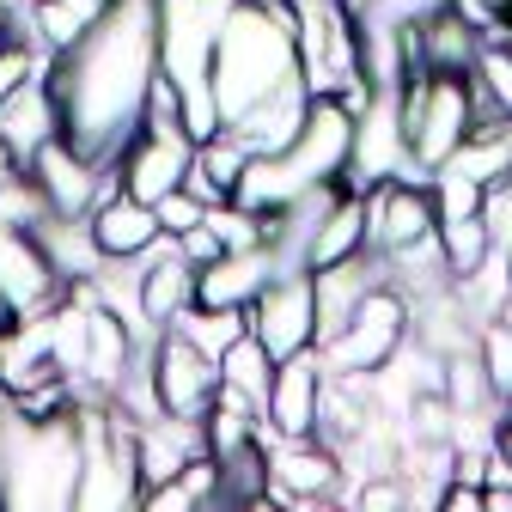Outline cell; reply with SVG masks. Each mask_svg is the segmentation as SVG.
Here are the masks:
<instances>
[{"instance_id": "obj_4", "label": "cell", "mask_w": 512, "mask_h": 512, "mask_svg": "<svg viewBox=\"0 0 512 512\" xmlns=\"http://www.w3.org/2000/svg\"><path fill=\"white\" fill-rule=\"evenodd\" d=\"M397 116H403V141L421 177H433L470 135H476V86L470 74H415L397 92Z\"/></svg>"}, {"instance_id": "obj_14", "label": "cell", "mask_w": 512, "mask_h": 512, "mask_svg": "<svg viewBox=\"0 0 512 512\" xmlns=\"http://www.w3.org/2000/svg\"><path fill=\"white\" fill-rule=\"evenodd\" d=\"M189 305H196V263L177 250V238H159L141 256V324L159 336V330L177 324Z\"/></svg>"}, {"instance_id": "obj_7", "label": "cell", "mask_w": 512, "mask_h": 512, "mask_svg": "<svg viewBox=\"0 0 512 512\" xmlns=\"http://www.w3.org/2000/svg\"><path fill=\"white\" fill-rule=\"evenodd\" d=\"M324 391H330V366L317 348L275 360L269 378V403H263V439H317L324 421Z\"/></svg>"}, {"instance_id": "obj_19", "label": "cell", "mask_w": 512, "mask_h": 512, "mask_svg": "<svg viewBox=\"0 0 512 512\" xmlns=\"http://www.w3.org/2000/svg\"><path fill=\"white\" fill-rule=\"evenodd\" d=\"M305 110H311V86H305V80H287L281 92H269L263 104H250V110L232 116L226 128H232V135H238L250 153H281V147L299 135Z\"/></svg>"}, {"instance_id": "obj_9", "label": "cell", "mask_w": 512, "mask_h": 512, "mask_svg": "<svg viewBox=\"0 0 512 512\" xmlns=\"http://www.w3.org/2000/svg\"><path fill=\"white\" fill-rule=\"evenodd\" d=\"M250 336L263 342L275 360L317 348V287H311V269H287V275H275L263 293H256Z\"/></svg>"}, {"instance_id": "obj_12", "label": "cell", "mask_w": 512, "mask_h": 512, "mask_svg": "<svg viewBox=\"0 0 512 512\" xmlns=\"http://www.w3.org/2000/svg\"><path fill=\"white\" fill-rule=\"evenodd\" d=\"M366 220H372V250H409L439 232V196L433 177H384L366 189Z\"/></svg>"}, {"instance_id": "obj_16", "label": "cell", "mask_w": 512, "mask_h": 512, "mask_svg": "<svg viewBox=\"0 0 512 512\" xmlns=\"http://www.w3.org/2000/svg\"><path fill=\"white\" fill-rule=\"evenodd\" d=\"M378 281H384V256L378 250L342 256V263H330V269H311V287H317V342H330Z\"/></svg>"}, {"instance_id": "obj_29", "label": "cell", "mask_w": 512, "mask_h": 512, "mask_svg": "<svg viewBox=\"0 0 512 512\" xmlns=\"http://www.w3.org/2000/svg\"><path fill=\"white\" fill-rule=\"evenodd\" d=\"M13 37H19V19H13V13H7V7H0V49H7V43H13Z\"/></svg>"}, {"instance_id": "obj_5", "label": "cell", "mask_w": 512, "mask_h": 512, "mask_svg": "<svg viewBox=\"0 0 512 512\" xmlns=\"http://www.w3.org/2000/svg\"><path fill=\"white\" fill-rule=\"evenodd\" d=\"M409 342V299L391 287V281H378L360 311L348 317V324L330 336V342H317V354H324L330 372H348V378H372L378 366H391Z\"/></svg>"}, {"instance_id": "obj_3", "label": "cell", "mask_w": 512, "mask_h": 512, "mask_svg": "<svg viewBox=\"0 0 512 512\" xmlns=\"http://www.w3.org/2000/svg\"><path fill=\"white\" fill-rule=\"evenodd\" d=\"M74 488H80L74 415L25 421L7 403V427H0V506H74Z\"/></svg>"}, {"instance_id": "obj_18", "label": "cell", "mask_w": 512, "mask_h": 512, "mask_svg": "<svg viewBox=\"0 0 512 512\" xmlns=\"http://www.w3.org/2000/svg\"><path fill=\"white\" fill-rule=\"evenodd\" d=\"M476 55H482V37H476V25H464V13L452 7V0L415 19V61H421V74H470Z\"/></svg>"}, {"instance_id": "obj_13", "label": "cell", "mask_w": 512, "mask_h": 512, "mask_svg": "<svg viewBox=\"0 0 512 512\" xmlns=\"http://www.w3.org/2000/svg\"><path fill=\"white\" fill-rule=\"evenodd\" d=\"M74 287L55 275L49 250L37 244L31 226H0V299L13 305V317H31V311H49L61 305Z\"/></svg>"}, {"instance_id": "obj_20", "label": "cell", "mask_w": 512, "mask_h": 512, "mask_svg": "<svg viewBox=\"0 0 512 512\" xmlns=\"http://www.w3.org/2000/svg\"><path fill=\"white\" fill-rule=\"evenodd\" d=\"M372 250V220H366V196L360 189H342V196L317 214L311 238H305V269H330L342 256Z\"/></svg>"}, {"instance_id": "obj_6", "label": "cell", "mask_w": 512, "mask_h": 512, "mask_svg": "<svg viewBox=\"0 0 512 512\" xmlns=\"http://www.w3.org/2000/svg\"><path fill=\"white\" fill-rule=\"evenodd\" d=\"M153 391L165 415L202 421L220 397V360L208 348H196L183 330H159L153 336Z\"/></svg>"}, {"instance_id": "obj_21", "label": "cell", "mask_w": 512, "mask_h": 512, "mask_svg": "<svg viewBox=\"0 0 512 512\" xmlns=\"http://www.w3.org/2000/svg\"><path fill=\"white\" fill-rule=\"evenodd\" d=\"M104 13H110V0H37L31 19H19V37L37 43L43 55H61V49H74Z\"/></svg>"}, {"instance_id": "obj_31", "label": "cell", "mask_w": 512, "mask_h": 512, "mask_svg": "<svg viewBox=\"0 0 512 512\" xmlns=\"http://www.w3.org/2000/svg\"><path fill=\"white\" fill-rule=\"evenodd\" d=\"M7 324H13V305H7V299H0V330H7Z\"/></svg>"}, {"instance_id": "obj_17", "label": "cell", "mask_w": 512, "mask_h": 512, "mask_svg": "<svg viewBox=\"0 0 512 512\" xmlns=\"http://www.w3.org/2000/svg\"><path fill=\"white\" fill-rule=\"evenodd\" d=\"M92 238H98V250L104 256H116V263H141V256L165 238V226H159V208L153 202H141V196H128V189H116V196H104L92 214Z\"/></svg>"}, {"instance_id": "obj_30", "label": "cell", "mask_w": 512, "mask_h": 512, "mask_svg": "<svg viewBox=\"0 0 512 512\" xmlns=\"http://www.w3.org/2000/svg\"><path fill=\"white\" fill-rule=\"evenodd\" d=\"M202 7H208V13H214V19H226V13H232V7H244V0H202Z\"/></svg>"}, {"instance_id": "obj_24", "label": "cell", "mask_w": 512, "mask_h": 512, "mask_svg": "<svg viewBox=\"0 0 512 512\" xmlns=\"http://www.w3.org/2000/svg\"><path fill=\"white\" fill-rule=\"evenodd\" d=\"M269 378H275V354L256 342V336H238L226 354H220V384L238 397H250L256 409L269 403Z\"/></svg>"}, {"instance_id": "obj_1", "label": "cell", "mask_w": 512, "mask_h": 512, "mask_svg": "<svg viewBox=\"0 0 512 512\" xmlns=\"http://www.w3.org/2000/svg\"><path fill=\"white\" fill-rule=\"evenodd\" d=\"M43 80L61 110V135L116 165L141 135L147 98L159 86V0H110V13L74 49L49 55Z\"/></svg>"}, {"instance_id": "obj_10", "label": "cell", "mask_w": 512, "mask_h": 512, "mask_svg": "<svg viewBox=\"0 0 512 512\" xmlns=\"http://www.w3.org/2000/svg\"><path fill=\"white\" fill-rule=\"evenodd\" d=\"M189 165H196V141H189L183 122H141V135L128 141L122 159H116V177H122L128 196L159 202V196H171V189H183Z\"/></svg>"}, {"instance_id": "obj_8", "label": "cell", "mask_w": 512, "mask_h": 512, "mask_svg": "<svg viewBox=\"0 0 512 512\" xmlns=\"http://www.w3.org/2000/svg\"><path fill=\"white\" fill-rule=\"evenodd\" d=\"M214 37H220V19L202 0H159V74L177 92L214 86Z\"/></svg>"}, {"instance_id": "obj_27", "label": "cell", "mask_w": 512, "mask_h": 512, "mask_svg": "<svg viewBox=\"0 0 512 512\" xmlns=\"http://www.w3.org/2000/svg\"><path fill=\"white\" fill-rule=\"evenodd\" d=\"M153 208H159V226H165V238H183L189 226H202V220H208V202L196 196V189H171V196H159Z\"/></svg>"}, {"instance_id": "obj_25", "label": "cell", "mask_w": 512, "mask_h": 512, "mask_svg": "<svg viewBox=\"0 0 512 512\" xmlns=\"http://www.w3.org/2000/svg\"><path fill=\"white\" fill-rule=\"evenodd\" d=\"M476 354H482V372H488L494 403H512V324L488 317V324L476 330Z\"/></svg>"}, {"instance_id": "obj_2", "label": "cell", "mask_w": 512, "mask_h": 512, "mask_svg": "<svg viewBox=\"0 0 512 512\" xmlns=\"http://www.w3.org/2000/svg\"><path fill=\"white\" fill-rule=\"evenodd\" d=\"M293 19H275L263 7H232L220 19L214 37V98L232 116H244L250 104H263L269 92H281L287 80H299V43H293Z\"/></svg>"}, {"instance_id": "obj_23", "label": "cell", "mask_w": 512, "mask_h": 512, "mask_svg": "<svg viewBox=\"0 0 512 512\" xmlns=\"http://www.w3.org/2000/svg\"><path fill=\"white\" fill-rule=\"evenodd\" d=\"M171 330H183L196 348H208V354L220 360L238 336H250V305H189Z\"/></svg>"}, {"instance_id": "obj_22", "label": "cell", "mask_w": 512, "mask_h": 512, "mask_svg": "<svg viewBox=\"0 0 512 512\" xmlns=\"http://www.w3.org/2000/svg\"><path fill=\"white\" fill-rule=\"evenodd\" d=\"M494 250H500V238H494L488 214H452V220H439V256H445V275H452V281L476 275Z\"/></svg>"}, {"instance_id": "obj_28", "label": "cell", "mask_w": 512, "mask_h": 512, "mask_svg": "<svg viewBox=\"0 0 512 512\" xmlns=\"http://www.w3.org/2000/svg\"><path fill=\"white\" fill-rule=\"evenodd\" d=\"M177 250H183V256H189V263H196V269H208V263H214V256L226 250V244H220V232H214V226L202 220V226H189V232L177 238Z\"/></svg>"}, {"instance_id": "obj_15", "label": "cell", "mask_w": 512, "mask_h": 512, "mask_svg": "<svg viewBox=\"0 0 512 512\" xmlns=\"http://www.w3.org/2000/svg\"><path fill=\"white\" fill-rule=\"evenodd\" d=\"M49 74V68H43ZM31 80L25 92H13L7 104H0V153H7L19 171H31V159L61 135V110H55V92H49V80Z\"/></svg>"}, {"instance_id": "obj_11", "label": "cell", "mask_w": 512, "mask_h": 512, "mask_svg": "<svg viewBox=\"0 0 512 512\" xmlns=\"http://www.w3.org/2000/svg\"><path fill=\"white\" fill-rule=\"evenodd\" d=\"M31 177H37V189L49 196V208H55V214H74V220H86L104 196H116V189H122L116 165L80 153L68 135H55V141L31 159Z\"/></svg>"}, {"instance_id": "obj_32", "label": "cell", "mask_w": 512, "mask_h": 512, "mask_svg": "<svg viewBox=\"0 0 512 512\" xmlns=\"http://www.w3.org/2000/svg\"><path fill=\"white\" fill-rule=\"evenodd\" d=\"M500 324H512V293H506V305H500Z\"/></svg>"}, {"instance_id": "obj_26", "label": "cell", "mask_w": 512, "mask_h": 512, "mask_svg": "<svg viewBox=\"0 0 512 512\" xmlns=\"http://www.w3.org/2000/svg\"><path fill=\"white\" fill-rule=\"evenodd\" d=\"M49 68V55L37 49V43H25V37H13L7 49H0V104H7L13 92H25L37 74Z\"/></svg>"}]
</instances>
